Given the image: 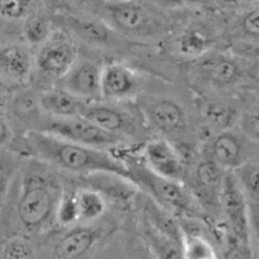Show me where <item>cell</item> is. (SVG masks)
<instances>
[{"instance_id":"d4e9b609","label":"cell","mask_w":259,"mask_h":259,"mask_svg":"<svg viewBox=\"0 0 259 259\" xmlns=\"http://www.w3.org/2000/svg\"><path fill=\"white\" fill-rule=\"evenodd\" d=\"M17 154L0 149V212L4 207L14 177L18 171Z\"/></svg>"},{"instance_id":"5bb4252c","label":"cell","mask_w":259,"mask_h":259,"mask_svg":"<svg viewBox=\"0 0 259 259\" xmlns=\"http://www.w3.org/2000/svg\"><path fill=\"white\" fill-rule=\"evenodd\" d=\"M142 157L147 166L159 176L182 182L186 179V164L182 156L167 138L151 139L144 146Z\"/></svg>"},{"instance_id":"e575fe53","label":"cell","mask_w":259,"mask_h":259,"mask_svg":"<svg viewBox=\"0 0 259 259\" xmlns=\"http://www.w3.org/2000/svg\"><path fill=\"white\" fill-rule=\"evenodd\" d=\"M10 100V90L7 83L0 78V109L4 108Z\"/></svg>"},{"instance_id":"7402d4cb","label":"cell","mask_w":259,"mask_h":259,"mask_svg":"<svg viewBox=\"0 0 259 259\" xmlns=\"http://www.w3.org/2000/svg\"><path fill=\"white\" fill-rule=\"evenodd\" d=\"M249 202L259 204V154L234 171Z\"/></svg>"},{"instance_id":"d6a6232c","label":"cell","mask_w":259,"mask_h":259,"mask_svg":"<svg viewBox=\"0 0 259 259\" xmlns=\"http://www.w3.org/2000/svg\"><path fill=\"white\" fill-rule=\"evenodd\" d=\"M70 2L77 5L78 8H82V9L94 10L96 8H100L101 12H103L104 5H105V3H101L103 0H70Z\"/></svg>"},{"instance_id":"ffe728a7","label":"cell","mask_w":259,"mask_h":259,"mask_svg":"<svg viewBox=\"0 0 259 259\" xmlns=\"http://www.w3.org/2000/svg\"><path fill=\"white\" fill-rule=\"evenodd\" d=\"M9 103L12 104L13 113L18 120L24 124H32L30 131H38L42 118L45 116L39 105V95L37 96L28 90L22 91L10 98Z\"/></svg>"},{"instance_id":"9c48e42d","label":"cell","mask_w":259,"mask_h":259,"mask_svg":"<svg viewBox=\"0 0 259 259\" xmlns=\"http://www.w3.org/2000/svg\"><path fill=\"white\" fill-rule=\"evenodd\" d=\"M61 28L75 40L94 47H113L119 42V33L106 20L93 15L63 13L57 17Z\"/></svg>"},{"instance_id":"8d00e7d4","label":"cell","mask_w":259,"mask_h":259,"mask_svg":"<svg viewBox=\"0 0 259 259\" xmlns=\"http://www.w3.org/2000/svg\"><path fill=\"white\" fill-rule=\"evenodd\" d=\"M212 259H220V257H219V255H218V257H215V258H212Z\"/></svg>"},{"instance_id":"6da1fadb","label":"cell","mask_w":259,"mask_h":259,"mask_svg":"<svg viewBox=\"0 0 259 259\" xmlns=\"http://www.w3.org/2000/svg\"><path fill=\"white\" fill-rule=\"evenodd\" d=\"M20 143L23 153L62 172L80 176L111 174L128 180L124 162L110 151L73 143L40 131L27 132Z\"/></svg>"},{"instance_id":"4316f807","label":"cell","mask_w":259,"mask_h":259,"mask_svg":"<svg viewBox=\"0 0 259 259\" xmlns=\"http://www.w3.org/2000/svg\"><path fill=\"white\" fill-rule=\"evenodd\" d=\"M238 32L247 39L259 42V5L252 7L240 17Z\"/></svg>"},{"instance_id":"44dd1931","label":"cell","mask_w":259,"mask_h":259,"mask_svg":"<svg viewBox=\"0 0 259 259\" xmlns=\"http://www.w3.org/2000/svg\"><path fill=\"white\" fill-rule=\"evenodd\" d=\"M212 37L204 29L191 28L182 33L177 40V50L181 55L197 58L211 51Z\"/></svg>"},{"instance_id":"8fae6325","label":"cell","mask_w":259,"mask_h":259,"mask_svg":"<svg viewBox=\"0 0 259 259\" xmlns=\"http://www.w3.org/2000/svg\"><path fill=\"white\" fill-rule=\"evenodd\" d=\"M81 115L104 131L121 137L125 141L126 138L138 136L139 132H142V125L134 114L114 105L113 103H100V100L88 101Z\"/></svg>"},{"instance_id":"9a60e30c","label":"cell","mask_w":259,"mask_h":259,"mask_svg":"<svg viewBox=\"0 0 259 259\" xmlns=\"http://www.w3.org/2000/svg\"><path fill=\"white\" fill-rule=\"evenodd\" d=\"M103 66L89 58H77L72 67L61 78V88L86 101L101 99Z\"/></svg>"},{"instance_id":"ac0fdd59","label":"cell","mask_w":259,"mask_h":259,"mask_svg":"<svg viewBox=\"0 0 259 259\" xmlns=\"http://www.w3.org/2000/svg\"><path fill=\"white\" fill-rule=\"evenodd\" d=\"M88 101L73 95L63 88H53L39 94L43 113L52 118H72L82 114Z\"/></svg>"},{"instance_id":"277c9868","label":"cell","mask_w":259,"mask_h":259,"mask_svg":"<svg viewBox=\"0 0 259 259\" xmlns=\"http://www.w3.org/2000/svg\"><path fill=\"white\" fill-rule=\"evenodd\" d=\"M38 131L53 134L73 143L104 151L119 149L126 142L121 137L104 131L82 115L72 118H52L45 114Z\"/></svg>"},{"instance_id":"d590c367","label":"cell","mask_w":259,"mask_h":259,"mask_svg":"<svg viewBox=\"0 0 259 259\" xmlns=\"http://www.w3.org/2000/svg\"><path fill=\"white\" fill-rule=\"evenodd\" d=\"M106 2H123V0H106Z\"/></svg>"},{"instance_id":"cb8c5ba5","label":"cell","mask_w":259,"mask_h":259,"mask_svg":"<svg viewBox=\"0 0 259 259\" xmlns=\"http://www.w3.org/2000/svg\"><path fill=\"white\" fill-rule=\"evenodd\" d=\"M207 121L218 132L230 129V125L235 123L238 118V111L235 106L229 103H211L207 105L205 111Z\"/></svg>"},{"instance_id":"8992f818","label":"cell","mask_w":259,"mask_h":259,"mask_svg":"<svg viewBox=\"0 0 259 259\" xmlns=\"http://www.w3.org/2000/svg\"><path fill=\"white\" fill-rule=\"evenodd\" d=\"M105 19L119 34L153 37L159 29L156 18L138 0L106 2L103 9Z\"/></svg>"},{"instance_id":"1f68e13d","label":"cell","mask_w":259,"mask_h":259,"mask_svg":"<svg viewBox=\"0 0 259 259\" xmlns=\"http://www.w3.org/2000/svg\"><path fill=\"white\" fill-rule=\"evenodd\" d=\"M201 0H157L158 5L167 9H179V8H186L196 5Z\"/></svg>"},{"instance_id":"603a6c76","label":"cell","mask_w":259,"mask_h":259,"mask_svg":"<svg viewBox=\"0 0 259 259\" xmlns=\"http://www.w3.org/2000/svg\"><path fill=\"white\" fill-rule=\"evenodd\" d=\"M55 32L52 22L45 15L34 13L23 24V35L29 46H42Z\"/></svg>"},{"instance_id":"83f0119b","label":"cell","mask_w":259,"mask_h":259,"mask_svg":"<svg viewBox=\"0 0 259 259\" xmlns=\"http://www.w3.org/2000/svg\"><path fill=\"white\" fill-rule=\"evenodd\" d=\"M33 248L27 239L22 237L10 238L3 249V259H32Z\"/></svg>"},{"instance_id":"3957f363","label":"cell","mask_w":259,"mask_h":259,"mask_svg":"<svg viewBox=\"0 0 259 259\" xmlns=\"http://www.w3.org/2000/svg\"><path fill=\"white\" fill-rule=\"evenodd\" d=\"M118 157L128 169L129 181L167 212L181 219L192 220L202 215L201 206L184 182L159 176L147 166L142 156L121 152Z\"/></svg>"},{"instance_id":"f546056e","label":"cell","mask_w":259,"mask_h":259,"mask_svg":"<svg viewBox=\"0 0 259 259\" xmlns=\"http://www.w3.org/2000/svg\"><path fill=\"white\" fill-rule=\"evenodd\" d=\"M13 141V129L4 115L0 114V149L9 146Z\"/></svg>"},{"instance_id":"4fadbf2b","label":"cell","mask_w":259,"mask_h":259,"mask_svg":"<svg viewBox=\"0 0 259 259\" xmlns=\"http://www.w3.org/2000/svg\"><path fill=\"white\" fill-rule=\"evenodd\" d=\"M142 116L151 128L164 136H176L187 128L186 111L172 99H151L144 104Z\"/></svg>"},{"instance_id":"836d02e7","label":"cell","mask_w":259,"mask_h":259,"mask_svg":"<svg viewBox=\"0 0 259 259\" xmlns=\"http://www.w3.org/2000/svg\"><path fill=\"white\" fill-rule=\"evenodd\" d=\"M253 2H255V0H217L220 7L227 8V9H235V8L244 7V5Z\"/></svg>"},{"instance_id":"4dcf8cb0","label":"cell","mask_w":259,"mask_h":259,"mask_svg":"<svg viewBox=\"0 0 259 259\" xmlns=\"http://www.w3.org/2000/svg\"><path fill=\"white\" fill-rule=\"evenodd\" d=\"M249 214L250 229H252V233L254 234L259 254V204H257V202H249Z\"/></svg>"},{"instance_id":"d6986e66","label":"cell","mask_w":259,"mask_h":259,"mask_svg":"<svg viewBox=\"0 0 259 259\" xmlns=\"http://www.w3.org/2000/svg\"><path fill=\"white\" fill-rule=\"evenodd\" d=\"M77 211V224H90L96 222L106 210L105 195L89 185L72 190Z\"/></svg>"},{"instance_id":"5b68a950","label":"cell","mask_w":259,"mask_h":259,"mask_svg":"<svg viewBox=\"0 0 259 259\" xmlns=\"http://www.w3.org/2000/svg\"><path fill=\"white\" fill-rule=\"evenodd\" d=\"M78 58L76 40L65 30H55L50 38L38 47L34 67L50 80H61Z\"/></svg>"},{"instance_id":"e0dca14e","label":"cell","mask_w":259,"mask_h":259,"mask_svg":"<svg viewBox=\"0 0 259 259\" xmlns=\"http://www.w3.org/2000/svg\"><path fill=\"white\" fill-rule=\"evenodd\" d=\"M101 230L89 224L73 225L56 242L53 255L56 259H80L88 254L99 238Z\"/></svg>"},{"instance_id":"484cf974","label":"cell","mask_w":259,"mask_h":259,"mask_svg":"<svg viewBox=\"0 0 259 259\" xmlns=\"http://www.w3.org/2000/svg\"><path fill=\"white\" fill-rule=\"evenodd\" d=\"M34 10L35 0H0V19L7 22L27 20Z\"/></svg>"},{"instance_id":"30bf717a","label":"cell","mask_w":259,"mask_h":259,"mask_svg":"<svg viewBox=\"0 0 259 259\" xmlns=\"http://www.w3.org/2000/svg\"><path fill=\"white\" fill-rule=\"evenodd\" d=\"M194 73L204 85L227 89L237 85L243 77L240 63L232 56L209 51L194 58Z\"/></svg>"},{"instance_id":"ba28073f","label":"cell","mask_w":259,"mask_h":259,"mask_svg":"<svg viewBox=\"0 0 259 259\" xmlns=\"http://www.w3.org/2000/svg\"><path fill=\"white\" fill-rule=\"evenodd\" d=\"M225 174L227 171L205 156L194 167L187 187L197 200L202 211L212 215L220 214Z\"/></svg>"},{"instance_id":"7a4b0ae2","label":"cell","mask_w":259,"mask_h":259,"mask_svg":"<svg viewBox=\"0 0 259 259\" xmlns=\"http://www.w3.org/2000/svg\"><path fill=\"white\" fill-rule=\"evenodd\" d=\"M51 168L33 158L23 168L15 217L20 228L28 233L42 232L56 222L63 189Z\"/></svg>"},{"instance_id":"7c38bea8","label":"cell","mask_w":259,"mask_h":259,"mask_svg":"<svg viewBox=\"0 0 259 259\" xmlns=\"http://www.w3.org/2000/svg\"><path fill=\"white\" fill-rule=\"evenodd\" d=\"M141 75L131 66L121 62H110L101 71V99L110 103L132 100L141 93Z\"/></svg>"},{"instance_id":"f1b7e54d","label":"cell","mask_w":259,"mask_h":259,"mask_svg":"<svg viewBox=\"0 0 259 259\" xmlns=\"http://www.w3.org/2000/svg\"><path fill=\"white\" fill-rule=\"evenodd\" d=\"M243 133L259 144V110L247 114L242 119Z\"/></svg>"},{"instance_id":"52a82bcc","label":"cell","mask_w":259,"mask_h":259,"mask_svg":"<svg viewBox=\"0 0 259 259\" xmlns=\"http://www.w3.org/2000/svg\"><path fill=\"white\" fill-rule=\"evenodd\" d=\"M244 133L239 134L232 129L218 132L205 147V157L222 167L224 171H235L247 163L255 154V146Z\"/></svg>"},{"instance_id":"2e32d148","label":"cell","mask_w":259,"mask_h":259,"mask_svg":"<svg viewBox=\"0 0 259 259\" xmlns=\"http://www.w3.org/2000/svg\"><path fill=\"white\" fill-rule=\"evenodd\" d=\"M34 67V56L22 43H0V78L5 83H24Z\"/></svg>"}]
</instances>
